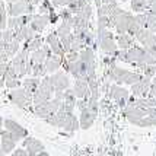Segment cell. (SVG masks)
<instances>
[{
  "mask_svg": "<svg viewBox=\"0 0 156 156\" xmlns=\"http://www.w3.org/2000/svg\"><path fill=\"white\" fill-rule=\"evenodd\" d=\"M28 2H29V3H31V5H32V6H38V5H40L41 3V0H28Z\"/></svg>",
  "mask_w": 156,
  "mask_h": 156,
  "instance_id": "cell-41",
  "label": "cell"
},
{
  "mask_svg": "<svg viewBox=\"0 0 156 156\" xmlns=\"http://www.w3.org/2000/svg\"><path fill=\"white\" fill-rule=\"evenodd\" d=\"M155 98H156V95H155Z\"/></svg>",
  "mask_w": 156,
  "mask_h": 156,
  "instance_id": "cell-48",
  "label": "cell"
},
{
  "mask_svg": "<svg viewBox=\"0 0 156 156\" xmlns=\"http://www.w3.org/2000/svg\"><path fill=\"white\" fill-rule=\"evenodd\" d=\"M16 139H15L7 130H2L0 131V146L5 155H10L15 149H16Z\"/></svg>",
  "mask_w": 156,
  "mask_h": 156,
  "instance_id": "cell-11",
  "label": "cell"
},
{
  "mask_svg": "<svg viewBox=\"0 0 156 156\" xmlns=\"http://www.w3.org/2000/svg\"><path fill=\"white\" fill-rule=\"evenodd\" d=\"M3 86H5V79L0 76V88H3Z\"/></svg>",
  "mask_w": 156,
  "mask_h": 156,
  "instance_id": "cell-43",
  "label": "cell"
},
{
  "mask_svg": "<svg viewBox=\"0 0 156 156\" xmlns=\"http://www.w3.org/2000/svg\"><path fill=\"white\" fill-rule=\"evenodd\" d=\"M45 75H47V70H45L44 63H41V64H32V69H31V76L32 77H44Z\"/></svg>",
  "mask_w": 156,
  "mask_h": 156,
  "instance_id": "cell-28",
  "label": "cell"
},
{
  "mask_svg": "<svg viewBox=\"0 0 156 156\" xmlns=\"http://www.w3.org/2000/svg\"><path fill=\"white\" fill-rule=\"evenodd\" d=\"M150 83H152V77L143 76L137 83L131 85V90H130V92H131V95L136 96V98H144V96H147Z\"/></svg>",
  "mask_w": 156,
  "mask_h": 156,
  "instance_id": "cell-9",
  "label": "cell"
},
{
  "mask_svg": "<svg viewBox=\"0 0 156 156\" xmlns=\"http://www.w3.org/2000/svg\"><path fill=\"white\" fill-rule=\"evenodd\" d=\"M44 41L47 42V45L50 47V50H51V53L55 55H60V57H64V50H63V45H61L60 40H58V37H57V34L54 32H50V34L44 38Z\"/></svg>",
  "mask_w": 156,
  "mask_h": 156,
  "instance_id": "cell-13",
  "label": "cell"
},
{
  "mask_svg": "<svg viewBox=\"0 0 156 156\" xmlns=\"http://www.w3.org/2000/svg\"><path fill=\"white\" fill-rule=\"evenodd\" d=\"M108 96L120 105V108H124L126 107V102H127V99H129V96H130V92L126 88L120 86L118 83H115V85H111L109 86Z\"/></svg>",
  "mask_w": 156,
  "mask_h": 156,
  "instance_id": "cell-6",
  "label": "cell"
},
{
  "mask_svg": "<svg viewBox=\"0 0 156 156\" xmlns=\"http://www.w3.org/2000/svg\"><path fill=\"white\" fill-rule=\"evenodd\" d=\"M9 99H10V102H12L13 105H16L18 108L32 111V94L28 92V90H25L22 86L10 89V92H9Z\"/></svg>",
  "mask_w": 156,
  "mask_h": 156,
  "instance_id": "cell-3",
  "label": "cell"
},
{
  "mask_svg": "<svg viewBox=\"0 0 156 156\" xmlns=\"http://www.w3.org/2000/svg\"><path fill=\"white\" fill-rule=\"evenodd\" d=\"M114 37H115V35L112 34L108 28H105V29H102L99 32H96V44L99 45V48H101L105 54L115 55L118 47H117L115 38H114Z\"/></svg>",
  "mask_w": 156,
  "mask_h": 156,
  "instance_id": "cell-2",
  "label": "cell"
},
{
  "mask_svg": "<svg viewBox=\"0 0 156 156\" xmlns=\"http://www.w3.org/2000/svg\"><path fill=\"white\" fill-rule=\"evenodd\" d=\"M31 112H32L35 117L42 118V120H45L50 114H54V112H53V108H51V105H50V101L38 104V105H32V111H31Z\"/></svg>",
  "mask_w": 156,
  "mask_h": 156,
  "instance_id": "cell-20",
  "label": "cell"
},
{
  "mask_svg": "<svg viewBox=\"0 0 156 156\" xmlns=\"http://www.w3.org/2000/svg\"><path fill=\"white\" fill-rule=\"evenodd\" d=\"M5 86L9 89H15L20 86V79H9V80H5Z\"/></svg>",
  "mask_w": 156,
  "mask_h": 156,
  "instance_id": "cell-37",
  "label": "cell"
},
{
  "mask_svg": "<svg viewBox=\"0 0 156 156\" xmlns=\"http://www.w3.org/2000/svg\"><path fill=\"white\" fill-rule=\"evenodd\" d=\"M41 79L40 77H32V76H29V77H25L23 80L20 82V86L28 90V92H31V94H34L37 88H38V85H40Z\"/></svg>",
  "mask_w": 156,
  "mask_h": 156,
  "instance_id": "cell-23",
  "label": "cell"
},
{
  "mask_svg": "<svg viewBox=\"0 0 156 156\" xmlns=\"http://www.w3.org/2000/svg\"><path fill=\"white\" fill-rule=\"evenodd\" d=\"M131 10L140 13L146 10V0H131Z\"/></svg>",
  "mask_w": 156,
  "mask_h": 156,
  "instance_id": "cell-30",
  "label": "cell"
},
{
  "mask_svg": "<svg viewBox=\"0 0 156 156\" xmlns=\"http://www.w3.org/2000/svg\"><path fill=\"white\" fill-rule=\"evenodd\" d=\"M114 38H115V44L118 50H127L136 44V38L129 34H117Z\"/></svg>",
  "mask_w": 156,
  "mask_h": 156,
  "instance_id": "cell-21",
  "label": "cell"
},
{
  "mask_svg": "<svg viewBox=\"0 0 156 156\" xmlns=\"http://www.w3.org/2000/svg\"><path fill=\"white\" fill-rule=\"evenodd\" d=\"M6 10L9 16H20V15L34 13L35 6H32L28 0H16L13 3H7Z\"/></svg>",
  "mask_w": 156,
  "mask_h": 156,
  "instance_id": "cell-5",
  "label": "cell"
},
{
  "mask_svg": "<svg viewBox=\"0 0 156 156\" xmlns=\"http://www.w3.org/2000/svg\"><path fill=\"white\" fill-rule=\"evenodd\" d=\"M79 118V127L82 130H89L92 127V124L95 122V118H96V114H94L90 109L86 107V108L80 109V117Z\"/></svg>",
  "mask_w": 156,
  "mask_h": 156,
  "instance_id": "cell-16",
  "label": "cell"
},
{
  "mask_svg": "<svg viewBox=\"0 0 156 156\" xmlns=\"http://www.w3.org/2000/svg\"><path fill=\"white\" fill-rule=\"evenodd\" d=\"M55 34L58 37V40L61 38H64V37H69V35L72 34V25L69 23V22H64V20H61V23L57 27V31H55Z\"/></svg>",
  "mask_w": 156,
  "mask_h": 156,
  "instance_id": "cell-26",
  "label": "cell"
},
{
  "mask_svg": "<svg viewBox=\"0 0 156 156\" xmlns=\"http://www.w3.org/2000/svg\"><path fill=\"white\" fill-rule=\"evenodd\" d=\"M48 23H50L48 13H37V15H32V20L29 22V27L34 29V32L41 34L47 28Z\"/></svg>",
  "mask_w": 156,
  "mask_h": 156,
  "instance_id": "cell-12",
  "label": "cell"
},
{
  "mask_svg": "<svg viewBox=\"0 0 156 156\" xmlns=\"http://www.w3.org/2000/svg\"><path fill=\"white\" fill-rule=\"evenodd\" d=\"M54 95V88L51 85V80H50V76H44L41 79L38 88L32 94V105H38V104H42V102L50 101Z\"/></svg>",
  "mask_w": 156,
  "mask_h": 156,
  "instance_id": "cell-1",
  "label": "cell"
},
{
  "mask_svg": "<svg viewBox=\"0 0 156 156\" xmlns=\"http://www.w3.org/2000/svg\"><path fill=\"white\" fill-rule=\"evenodd\" d=\"M7 27V10H6V5L3 0H0V31L6 29Z\"/></svg>",
  "mask_w": 156,
  "mask_h": 156,
  "instance_id": "cell-27",
  "label": "cell"
},
{
  "mask_svg": "<svg viewBox=\"0 0 156 156\" xmlns=\"http://www.w3.org/2000/svg\"><path fill=\"white\" fill-rule=\"evenodd\" d=\"M10 156H29V155H28V152L23 147H19V149H15L10 153Z\"/></svg>",
  "mask_w": 156,
  "mask_h": 156,
  "instance_id": "cell-39",
  "label": "cell"
},
{
  "mask_svg": "<svg viewBox=\"0 0 156 156\" xmlns=\"http://www.w3.org/2000/svg\"><path fill=\"white\" fill-rule=\"evenodd\" d=\"M0 47L5 50V53H6V54L9 55V58H10V57H13V55L20 50V42L13 38L10 42H7V44H2Z\"/></svg>",
  "mask_w": 156,
  "mask_h": 156,
  "instance_id": "cell-25",
  "label": "cell"
},
{
  "mask_svg": "<svg viewBox=\"0 0 156 156\" xmlns=\"http://www.w3.org/2000/svg\"><path fill=\"white\" fill-rule=\"evenodd\" d=\"M108 22H109L108 16H105V15H98V29H96V32H99L102 29L108 28Z\"/></svg>",
  "mask_w": 156,
  "mask_h": 156,
  "instance_id": "cell-33",
  "label": "cell"
},
{
  "mask_svg": "<svg viewBox=\"0 0 156 156\" xmlns=\"http://www.w3.org/2000/svg\"><path fill=\"white\" fill-rule=\"evenodd\" d=\"M70 3V0H51L53 7H66Z\"/></svg>",
  "mask_w": 156,
  "mask_h": 156,
  "instance_id": "cell-38",
  "label": "cell"
},
{
  "mask_svg": "<svg viewBox=\"0 0 156 156\" xmlns=\"http://www.w3.org/2000/svg\"><path fill=\"white\" fill-rule=\"evenodd\" d=\"M38 6H40V9H38L40 13H50L51 10H54V7H53L50 0H41V3Z\"/></svg>",
  "mask_w": 156,
  "mask_h": 156,
  "instance_id": "cell-32",
  "label": "cell"
},
{
  "mask_svg": "<svg viewBox=\"0 0 156 156\" xmlns=\"http://www.w3.org/2000/svg\"><path fill=\"white\" fill-rule=\"evenodd\" d=\"M134 22L142 28L146 27V12H140V13L134 15Z\"/></svg>",
  "mask_w": 156,
  "mask_h": 156,
  "instance_id": "cell-34",
  "label": "cell"
},
{
  "mask_svg": "<svg viewBox=\"0 0 156 156\" xmlns=\"http://www.w3.org/2000/svg\"><path fill=\"white\" fill-rule=\"evenodd\" d=\"M48 18H50V23H55L57 20L60 19V18H58V13H57L55 10H51V12L48 13Z\"/></svg>",
  "mask_w": 156,
  "mask_h": 156,
  "instance_id": "cell-40",
  "label": "cell"
},
{
  "mask_svg": "<svg viewBox=\"0 0 156 156\" xmlns=\"http://www.w3.org/2000/svg\"><path fill=\"white\" fill-rule=\"evenodd\" d=\"M50 80L54 88V92L55 90H66L67 88H70V77L64 70H57L54 73H51Z\"/></svg>",
  "mask_w": 156,
  "mask_h": 156,
  "instance_id": "cell-8",
  "label": "cell"
},
{
  "mask_svg": "<svg viewBox=\"0 0 156 156\" xmlns=\"http://www.w3.org/2000/svg\"><path fill=\"white\" fill-rule=\"evenodd\" d=\"M3 129L7 130L16 139V142H20L22 139H25L28 136V130L25 127H22L19 122H16L15 120H10V118L3 120Z\"/></svg>",
  "mask_w": 156,
  "mask_h": 156,
  "instance_id": "cell-7",
  "label": "cell"
},
{
  "mask_svg": "<svg viewBox=\"0 0 156 156\" xmlns=\"http://www.w3.org/2000/svg\"><path fill=\"white\" fill-rule=\"evenodd\" d=\"M142 77H143V75H142V73H139V72H130L129 75H127V77L124 79L122 85H129V86H131V85L137 83V82L140 80Z\"/></svg>",
  "mask_w": 156,
  "mask_h": 156,
  "instance_id": "cell-29",
  "label": "cell"
},
{
  "mask_svg": "<svg viewBox=\"0 0 156 156\" xmlns=\"http://www.w3.org/2000/svg\"><path fill=\"white\" fill-rule=\"evenodd\" d=\"M73 92L75 96L77 99H88L90 92H89V86H88V80L86 79H75V85H73Z\"/></svg>",
  "mask_w": 156,
  "mask_h": 156,
  "instance_id": "cell-15",
  "label": "cell"
},
{
  "mask_svg": "<svg viewBox=\"0 0 156 156\" xmlns=\"http://www.w3.org/2000/svg\"><path fill=\"white\" fill-rule=\"evenodd\" d=\"M122 115L127 118V121L136 126L137 121L146 115V109H142L139 107H124L122 108Z\"/></svg>",
  "mask_w": 156,
  "mask_h": 156,
  "instance_id": "cell-14",
  "label": "cell"
},
{
  "mask_svg": "<svg viewBox=\"0 0 156 156\" xmlns=\"http://www.w3.org/2000/svg\"><path fill=\"white\" fill-rule=\"evenodd\" d=\"M13 2H16V0H6V3H13Z\"/></svg>",
  "mask_w": 156,
  "mask_h": 156,
  "instance_id": "cell-46",
  "label": "cell"
},
{
  "mask_svg": "<svg viewBox=\"0 0 156 156\" xmlns=\"http://www.w3.org/2000/svg\"><path fill=\"white\" fill-rule=\"evenodd\" d=\"M3 130V118H2V115H0V131Z\"/></svg>",
  "mask_w": 156,
  "mask_h": 156,
  "instance_id": "cell-44",
  "label": "cell"
},
{
  "mask_svg": "<svg viewBox=\"0 0 156 156\" xmlns=\"http://www.w3.org/2000/svg\"><path fill=\"white\" fill-rule=\"evenodd\" d=\"M142 69V75L143 76H147V77H153L156 75V64H146L143 66Z\"/></svg>",
  "mask_w": 156,
  "mask_h": 156,
  "instance_id": "cell-31",
  "label": "cell"
},
{
  "mask_svg": "<svg viewBox=\"0 0 156 156\" xmlns=\"http://www.w3.org/2000/svg\"><path fill=\"white\" fill-rule=\"evenodd\" d=\"M22 146H23V149L28 152L29 156H35V155H38L40 152L45 150V146H44V143L41 142V140L35 139V137H29V136H27L23 139Z\"/></svg>",
  "mask_w": 156,
  "mask_h": 156,
  "instance_id": "cell-10",
  "label": "cell"
},
{
  "mask_svg": "<svg viewBox=\"0 0 156 156\" xmlns=\"http://www.w3.org/2000/svg\"><path fill=\"white\" fill-rule=\"evenodd\" d=\"M28 60H29V53H28L25 48L19 50L16 54L12 57V60L9 61L10 66L16 72V75L19 79L27 76V66H28Z\"/></svg>",
  "mask_w": 156,
  "mask_h": 156,
  "instance_id": "cell-4",
  "label": "cell"
},
{
  "mask_svg": "<svg viewBox=\"0 0 156 156\" xmlns=\"http://www.w3.org/2000/svg\"><path fill=\"white\" fill-rule=\"evenodd\" d=\"M0 156H6L5 153H3V150H2V146H0Z\"/></svg>",
  "mask_w": 156,
  "mask_h": 156,
  "instance_id": "cell-45",
  "label": "cell"
},
{
  "mask_svg": "<svg viewBox=\"0 0 156 156\" xmlns=\"http://www.w3.org/2000/svg\"><path fill=\"white\" fill-rule=\"evenodd\" d=\"M61 129L64 130L67 134H73L75 131H77V130L80 129L79 127V118H77V115H75V112H69L67 115H66Z\"/></svg>",
  "mask_w": 156,
  "mask_h": 156,
  "instance_id": "cell-18",
  "label": "cell"
},
{
  "mask_svg": "<svg viewBox=\"0 0 156 156\" xmlns=\"http://www.w3.org/2000/svg\"><path fill=\"white\" fill-rule=\"evenodd\" d=\"M64 60L66 61H77L79 60V51H69L64 54Z\"/></svg>",
  "mask_w": 156,
  "mask_h": 156,
  "instance_id": "cell-36",
  "label": "cell"
},
{
  "mask_svg": "<svg viewBox=\"0 0 156 156\" xmlns=\"http://www.w3.org/2000/svg\"><path fill=\"white\" fill-rule=\"evenodd\" d=\"M63 58H64V57H60V55H55V54H51L50 57L45 58L44 66H45V70H47L48 75H51V73H54L57 70H60L61 66H63Z\"/></svg>",
  "mask_w": 156,
  "mask_h": 156,
  "instance_id": "cell-19",
  "label": "cell"
},
{
  "mask_svg": "<svg viewBox=\"0 0 156 156\" xmlns=\"http://www.w3.org/2000/svg\"><path fill=\"white\" fill-rule=\"evenodd\" d=\"M79 60L86 63L88 66H95V53L90 47H85L79 51Z\"/></svg>",
  "mask_w": 156,
  "mask_h": 156,
  "instance_id": "cell-22",
  "label": "cell"
},
{
  "mask_svg": "<svg viewBox=\"0 0 156 156\" xmlns=\"http://www.w3.org/2000/svg\"><path fill=\"white\" fill-rule=\"evenodd\" d=\"M51 54H53V53H51L50 47L42 44L38 50H35V51H32V53H29V58H31V61H32L34 64H41V63H44L45 58L50 57Z\"/></svg>",
  "mask_w": 156,
  "mask_h": 156,
  "instance_id": "cell-17",
  "label": "cell"
},
{
  "mask_svg": "<svg viewBox=\"0 0 156 156\" xmlns=\"http://www.w3.org/2000/svg\"><path fill=\"white\" fill-rule=\"evenodd\" d=\"M35 156H51V155H50V153H47L45 150H42V152H40L38 155H35Z\"/></svg>",
  "mask_w": 156,
  "mask_h": 156,
  "instance_id": "cell-42",
  "label": "cell"
},
{
  "mask_svg": "<svg viewBox=\"0 0 156 156\" xmlns=\"http://www.w3.org/2000/svg\"><path fill=\"white\" fill-rule=\"evenodd\" d=\"M79 13H80L83 18H86L88 20H90L92 19V6H90V5H86Z\"/></svg>",
  "mask_w": 156,
  "mask_h": 156,
  "instance_id": "cell-35",
  "label": "cell"
},
{
  "mask_svg": "<svg viewBox=\"0 0 156 156\" xmlns=\"http://www.w3.org/2000/svg\"><path fill=\"white\" fill-rule=\"evenodd\" d=\"M42 44H44V38H42L41 35L37 34L32 40L25 41V44H23V47H22V48H25L28 53H32V51H35V50H38Z\"/></svg>",
  "mask_w": 156,
  "mask_h": 156,
  "instance_id": "cell-24",
  "label": "cell"
},
{
  "mask_svg": "<svg viewBox=\"0 0 156 156\" xmlns=\"http://www.w3.org/2000/svg\"><path fill=\"white\" fill-rule=\"evenodd\" d=\"M120 2H122V3H124V2H127V0H120Z\"/></svg>",
  "mask_w": 156,
  "mask_h": 156,
  "instance_id": "cell-47",
  "label": "cell"
}]
</instances>
